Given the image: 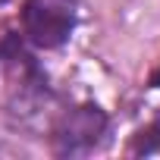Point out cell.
I'll return each instance as SVG.
<instances>
[{"instance_id": "cell-1", "label": "cell", "mask_w": 160, "mask_h": 160, "mask_svg": "<svg viewBox=\"0 0 160 160\" xmlns=\"http://www.w3.org/2000/svg\"><path fill=\"white\" fill-rule=\"evenodd\" d=\"M75 28V0H25L22 32L38 47H60Z\"/></svg>"}, {"instance_id": "cell-2", "label": "cell", "mask_w": 160, "mask_h": 160, "mask_svg": "<svg viewBox=\"0 0 160 160\" xmlns=\"http://www.w3.org/2000/svg\"><path fill=\"white\" fill-rule=\"evenodd\" d=\"M101 129H104L101 110H98V107H82V110H75V113L69 116V129H66L63 138L69 141V151L75 148V141H85V148H88V144L98 141Z\"/></svg>"}, {"instance_id": "cell-3", "label": "cell", "mask_w": 160, "mask_h": 160, "mask_svg": "<svg viewBox=\"0 0 160 160\" xmlns=\"http://www.w3.org/2000/svg\"><path fill=\"white\" fill-rule=\"evenodd\" d=\"M154 88H160V72H157V75H154Z\"/></svg>"}, {"instance_id": "cell-4", "label": "cell", "mask_w": 160, "mask_h": 160, "mask_svg": "<svg viewBox=\"0 0 160 160\" xmlns=\"http://www.w3.org/2000/svg\"><path fill=\"white\" fill-rule=\"evenodd\" d=\"M0 3H7V0H0Z\"/></svg>"}]
</instances>
